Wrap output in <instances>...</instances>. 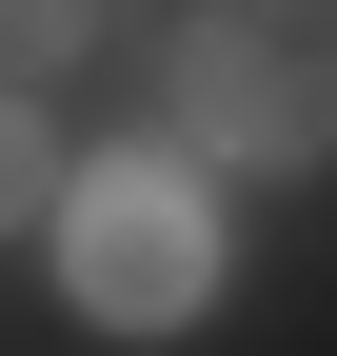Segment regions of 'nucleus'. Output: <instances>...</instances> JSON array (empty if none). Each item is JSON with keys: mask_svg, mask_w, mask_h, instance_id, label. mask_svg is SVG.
Masks as SVG:
<instances>
[{"mask_svg": "<svg viewBox=\"0 0 337 356\" xmlns=\"http://www.w3.org/2000/svg\"><path fill=\"white\" fill-rule=\"evenodd\" d=\"M139 79H159V159H198V178L337 159V0H198V20H139Z\"/></svg>", "mask_w": 337, "mask_h": 356, "instance_id": "f257e3e1", "label": "nucleus"}, {"mask_svg": "<svg viewBox=\"0 0 337 356\" xmlns=\"http://www.w3.org/2000/svg\"><path fill=\"white\" fill-rule=\"evenodd\" d=\"M60 297L100 337H179L198 297H219V198H198V159H79V198H60Z\"/></svg>", "mask_w": 337, "mask_h": 356, "instance_id": "f03ea898", "label": "nucleus"}, {"mask_svg": "<svg viewBox=\"0 0 337 356\" xmlns=\"http://www.w3.org/2000/svg\"><path fill=\"white\" fill-rule=\"evenodd\" d=\"M60 198H79V159L40 139V99H20V79H0V238H20V218H40V238H60Z\"/></svg>", "mask_w": 337, "mask_h": 356, "instance_id": "7ed1b4c3", "label": "nucleus"}, {"mask_svg": "<svg viewBox=\"0 0 337 356\" xmlns=\"http://www.w3.org/2000/svg\"><path fill=\"white\" fill-rule=\"evenodd\" d=\"M79 40H119V20H60V0H0V79H20V99H40V79L79 60Z\"/></svg>", "mask_w": 337, "mask_h": 356, "instance_id": "20e7f679", "label": "nucleus"}]
</instances>
